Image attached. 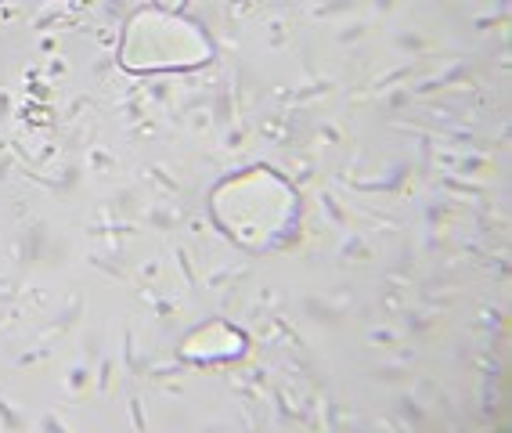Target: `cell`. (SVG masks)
I'll use <instances>...</instances> for the list:
<instances>
[{
	"label": "cell",
	"instance_id": "1",
	"mask_svg": "<svg viewBox=\"0 0 512 433\" xmlns=\"http://www.w3.org/2000/svg\"><path fill=\"white\" fill-rule=\"evenodd\" d=\"M119 65L127 73H184L210 62L213 47L195 22L181 19L177 11L141 8L130 15L119 37Z\"/></svg>",
	"mask_w": 512,
	"mask_h": 433
},
{
	"label": "cell",
	"instance_id": "2",
	"mask_svg": "<svg viewBox=\"0 0 512 433\" xmlns=\"http://www.w3.org/2000/svg\"><path fill=\"white\" fill-rule=\"evenodd\" d=\"M213 217L242 246H267L285 235L296 217V195L271 170H249L246 177H228L213 192Z\"/></svg>",
	"mask_w": 512,
	"mask_h": 433
}]
</instances>
